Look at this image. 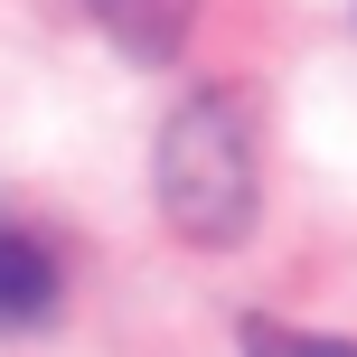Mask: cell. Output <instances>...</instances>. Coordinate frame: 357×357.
I'll return each instance as SVG.
<instances>
[{"label": "cell", "instance_id": "6da1fadb", "mask_svg": "<svg viewBox=\"0 0 357 357\" xmlns=\"http://www.w3.org/2000/svg\"><path fill=\"white\" fill-rule=\"evenodd\" d=\"M264 197V160H254V113L235 94H197L160 132V207L188 245H235Z\"/></svg>", "mask_w": 357, "mask_h": 357}, {"label": "cell", "instance_id": "7a4b0ae2", "mask_svg": "<svg viewBox=\"0 0 357 357\" xmlns=\"http://www.w3.org/2000/svg\"><path fill=\"white\" fill-rule=\"evenodd\" d=\"M85 10L113 29V47H123V56H142V66H169V56H178V38H188V19H197V0H85Z\"/></svg>", "mask_w": 357, "mask_h": 357}, {"label": "cell", "instance_id": "3957f363", "mask_svg": "<svg viewBox=\"0 0 357 357\" xmlns=\"http://www.w3.org/2000/svg\"><path fill=\"white\" fill-rule=\"evenodd\" d=\"M56 310V254L38 235H0V329H38Z\"/></svg>", "mask_w": 357, "mask_h": 357}, {"label": "cell", "instance_id": "277c9868", "mask_svg": "<svg viewBox=\"0 0 357 357\" xmlns=\"http://www.w3.org/2000/svg\"><path fill=\"white\" fill-rule=\"evenodd\" d=\"M245 357H357V348L329 339V329H291V320H264L254 310L245 320Z\"/></svg>", "mask_w": 357, "mask_h": 357}]
</instances>
